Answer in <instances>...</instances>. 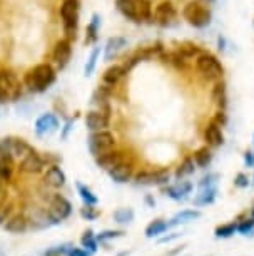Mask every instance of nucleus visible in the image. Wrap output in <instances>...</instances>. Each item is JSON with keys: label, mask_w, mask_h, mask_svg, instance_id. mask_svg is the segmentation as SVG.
Segmentation results:
<instances>
[{"label": "nucleus", "mask_w": 254, "mask_h": 256, "mask_svg": "<svg viewBox=\"0 0 254 256\" xmlns=\"http://www.w3.org/2000/svg\"><path fill=\"white\" fill-rule=\"evenodd\" d=\"M136 182L141 186H149V184H156V171H142L136 174Z\"/></svg>", "instance_id": "nucleus-33"}, {"label": "nucleus", "mask_w": 254, "mask_h": 256, "mask_svg": "<svg viewBox=\"0 0 254 256\" xmlns=\"http://www.w3.org/2000/svg\"><path fill=\"white\" fill-rule=\"evenodd\" d=\"M238 233V224L236 223H228V224H221L218 226L214 231L216 238H221V240H228L231 238V236H234Z\"/></svg>", "instance_id": "nucleus-30"}, {"label": "nucleus", "mask_w": 254, "mask_h": 256, "mask_svg": "<svg viewBox=\"0 0 254 256\" xmlns=\"http://www.w3.org/2000/svg\"><path fill=\"white\" fill-rule=\"evenodd\" d=\"M3 228H5L8 233H15V234H20V233H25L27 228H28V221L25 216H12V218L7 220V223L3 224Z\"/></svg>", "instance_id": "nucleus-20"}, {"label": "nucleus", "mask_w": 254, "mask_h": 256, "mask_svg": "<svg viewBox=\"0 0 254 256\" xmlns=\"http://www.w3.org/2000/svg\"><path fill=\"white\" fill-rule=\"evenodd\" d=\"M62 22L64 28L69 36H74L75 28H77V16H79V2L77 0H64L60 7Z\"/></svg>", "instance_id": "nucleus-8"}, {"label": "nucleus", "mask_w": 254, "mask_h": 256, "mask_svg": "<svg viewBox=\"0 0 254 256\" xmlns=\"http://www.w3.org/2000/svg\"><path fill=\"white\" fill-rule=\"evenodd\" d=\"M218 180L219 176L216 172H208L206 176L201 178V181L198 182V188L203 190V188H209V186H218Z\"/></svg>", "instance_id": "nucleus-35"}, {"label": "nucleus", "mask_w": 254, "mask_h": 256, "mask_svg": "<svg viewBox=\"0 0 254 256\" xmlns=\"http://www.w3.org/2000/svg\"><path fill=\"white\" fill-rule=\"evenodd\" d=\"M77 190H79V194H80V198H82V201L85 202V204H89V206H95L99 202V200H97V196L94 194L92 191L89 190L87 186H84V184H77Z\"/></svg>", "instance_id": "nucleus-32"}, {"label": "nucleus", "mask_w": 254, "mask_h": 256, "mask_svg": "<svg viewBox=\"0 0 254 256\" xmlns=\"http://www.w3.org/2000/svg\"><path fill=\"white\" fill-rule=\"evenodd\" d=\"M234 186L236 188H248L249 186V178L244 174V172H239V174L234 178Z\"/></svg>", "instance_id": "nucleus-42"}, {"label": "nucleus", "mask_w": 254, "mask_h": 256, "mask_svg": "<svg viewBox=\"0 0 254 256\" xmlns=\"http://www.w3.org/2000/svg\"><path fill=\"white\" fill-rule=\"evenodd\" d=\"M74 248L72 244H60V246H55V248H50L45 251V256H67L70 253V250Z\"/></svg>", "instance_id": "nucleus-36"}, {"label": "nucleus", "mask_w": 254, "mask_h": 256, "mask_svg": "<svg viewBox=\"0 0 254 256\" xmlns=\"http://www.w3.org/2000/svg\"><path fill=\"white\" fill-rule=\"evenodd\" d=\"M124 46H126V38H122V37L109 38L107 47H105V59H112V56H116Z\"/></svg>", "instance_id": "nucleus-27"}, {"label": "nucleus", "mask_w": 254, "mask_h": 256, "mask_svg": "<svg viewBox=\"0 0 254 256\" xmlns=\"http://www.w3.org/2000/svg\"><path fill=\"white\" fill-rule=\"evenodd\" d=\"M114 148H116V138L107 129H104V131H94L89 136V149L95 158L104 152L112 151Z\"/></svg>", "instance_id": "nucleus-5"}, {"label": "nucleus", "mask_w": 254, "mask_h": 256, "mask_svg": "<svg viewBox=\"0 0 254 256\" xmlns=\"http://www.w3.org/2000/svg\"><path fill=\"white\" fill-rule=\"evenodd\" d=\"M204 141L209 148H221L224 144V134L219 124L209 122L204 129Z\"/></svg>", "instance_id": "nucleus-12"}, {"label": "nucleus", "mask_w": 254, "mask_h": 256, "mask_svg": "<svg viewBox=\"0 0 254 256\" xmlns=\"http://www.w3.org/2000/svg\"><path fill=\"white\" fill-rule=\"evenodd\" d=\"M20 90V82L12 70H0V102H8Z\"/></svg>", "instance_id": "nucleus-6"}, {"label": "nucleus", "mask_w": 254, "mask_h": 256, "mask_svg": "<svg viewBox=\"0 0 254 256\" xmlns=\"http://www.w3.org/2000/svg\"><path fill=\"white\" fill-rule=\"evenodd\" d=\"M184 20L196 28H204L211 24V10L208 6H204L199 0H191L183 8Z\"/></svg>", "instance_id": "nucleus-3"}, {"label": "nucleus", "mask_w": 254, "mask_h": 256, "mask_svg": "<svg viewBox=\"0 0 254 256\" xmlns=\"http://www.w3.org/2000/svg\"><path fill=\"white\" fill-rule=\"evenodd\" d=\"M55 79V72L49 64H39L25 74V86L33 92L45 90Z\"/></svg>", "instance_id": "nucleus-1"}, {"label": "nucleus", "mask_w": 254, "mask_h": 256, "mask_svg": "<svg viewBox=\"0 0 254 256\" xmlns=\"http://www.w3.org/2000/svg\"><path fill=\"white\" fill-rule=\"evenodd\" d=\"M244 164H246L248 168L254 166V152L253 151H246V152H244Z\"/></svg>", "instance_id": "nucleus-44"}, {"label": "nucleus", "mask_w": 254, "mask_h": 256, "mask_svg": "<svg viewBox=\"0 0 254 256\" xmlns=\"http://www.w3.org/2000/svg\"><path fill=\"white\" fill-rule=\"evenodd\" d=\"M85 126L90 129V131H104V129L109 128V116L104 112V110H90L85 116Z\"/></svg>", "instance_id": "nucleus-11"}, {"label": "nucleus", "mask_w": 254, "mask_h": 256, "mask_svg": "<svg viewBox=\"0 0 254 256\" xmlns=\"http://www.w3.org/2000/svg\"><path fill=\"white\" fill-rule=\"evenodd\" d=\"M177 17V10L174 7V4L169 2V0H164V2L157 4L154 12H152V18L154 22H157L159 26H169L172 20H176Z\"/></svg>", "instance_id": "nucleus-10"}, {"label": "nucleus", "mask_w": 254, "mask_h": 256, "mask_svg": "<svg viewBox=\"0 0 254 256\" xmlns=\"http://www.w3.org/2000/svg\"><path fill=\"white\" fill-rule=\"evenodd\" d=\"M218 46H219V50H226V38H224L223 36H219L218 37Z\"/></svg>", "instance_id": "nucleus-47"}, {"label": "nucleus", "mask_w": 254, "mask_h": 256, "mask_svg": "<svg viewBox=\"0 0 254 256\" xmlns=\"http://www.w3.org/2000/svg\"><path fill=\"white\" fill-rule=\"evenodd\" d=\"M0 148L3 151H7L13 159H23L27 158L28 154L33 152L32 148L23 141V139H18V138H7L3 141H0Z\"/></svg>", "instance_id": "nucleus-9"}, {"label": "nucleus", "mask_w": 254, "mask_h": 256, "mask_svg": "<svg viewBox=\"0 0 254 256\" xmlns=\"http://www.w3.org/2000/svg\"><path fill=\"white\" fill-rule=\"evenodd\" d=\"M179 236H181L179 233H172V234H169V236H162V238L159 240V243H171V241L177 240Z\"/></svg>", "instance_id": "nucleus-46"}, {"label": "nucleus", "mask_w": 254, "mask_h": 256, "mask_svg": "<svg viewBox=\"0 0 254 256\" xmlns=\"http://www.w3.org/2000/svg\"><path fill=\"white\" fill-rule=\"evenodd\" d=\"M124 233L122 231H114V230H107V231H102V233H99L95 238L97 241H107V240H114V238H119V236H122Z\"/></svg>", "instance_id": "nucleus-40"}, {"label": "nucleus", "mask_w": 254, "mask_h": 256, "mask_svg": "<svg viewBox=\"0 0 254 256\" xmlns=\"http://www.w3.org/2000/svg\"><path fill=\"white\" fill-rule=\"evenodd\" d=\"M201 218V211L199 210H183L179 211L174 218L171 220L169 226H177V224H186V223H191V221H196Z\"/></svg>", "instance_id": "nucleus-23"}, {"label": "nucleus", "mask_w": 254, "mask_h": 256, "mask_svg": "<svg viewBox=\"0 0 254 256\" xmlns=\"http://www.w3.org/2000/svg\"><path fill=\"white\" fill-rule=\"evenodd\" d=\"M194 171H196V162H194V159H191V158H186L183 164H181L179 168H177V171H176V178L177 180H184V178H188L191 174H194Z\"/></svg>", "instance_id": "nucleus-28"}, {"label": "nucleus", "mask_w": 254, "mask_h": 256, "mask_svg": "<svg viewBox=\"0 0 254 256\" xmlns=\"http://www.w3.org/2000/svg\"><path fill=\"white\" fill-rule=\"evenodd\" d=\"M146 201H147V204H149V206H152V208H154V206H156V201H154V200H152V198H151V196H147V198H146Z\"/></svg>", "instance_id": "nucleus-48"}, {"label": "nucleus", "mask_w": 254, "mask_h": 256, "mask_svg": "<svg viewBox=\"0 0 254 256\" xmlns=\"http://www.w3.org/2000/svg\"><path fill=\"white\" fill-rule=\"evenodd\" d=\"M216 114H218V116H216L214 122H216V124H219V126H221V128H223V126L228 122L226 114H224V110H219V112H216Z\"/></svg>", "instance_id": "nucleus-45"}, {"label": "nucleus", "mask_w": 254, "mask_h": 256, "mask_svg": "<svg viewBox=\"0 0 254 256\" xmlns=\"http://www.w3.org/2000/svg\"><path fill=\"white\" fill-rule=\"evenodd\" d=\"M169 180H171V172L167 171V169H159V171H156V184L164 186L169 182Z\"/></svg>", "instance_id": "nucleus-39"}, {"label": "nucleus", "mask_w": 254, "mask_h": 256, "mask_svg": "<svg viewBox=\"0 0 254 256\" xmlns=\"http://www.w3.org/2000/svg\"><path fill=\"white\" fill-rule=\"evenodd\" d=\"M80 243H82V248L90 251V253H95V251H97L99 241H97V238H95V234H94L92 230L85 231L84 236H82V240H80Z\"/></svg>", "instance_id": "nucleus-31"}, {"label": "nucleus", "mask_w": 254, "mask_h": 256, "mask_svg": "<svg viewBox=\"0 0 254 256\" xmlns=\"http://www.w3.org/2000/svg\"><path fill=\"white\" fill-rule=\"evenodd\" d=\"M13 169H15L13 158L0 148V182L10 181L13 176Z\"/></svg>", "instance_id": "nucleus-14"}, {"label": "nucleus", "mask_w": 254, "mask_h": 256, "mask_svg": "<svg viewBox=\"0 0 254 256\" xmlns=\"http://www.w3.org/2000/svg\"><path fill=\"white\" fill-rule=\"evenodd\" d=\"M80 214H82V218H84V220L92 221V220L97 218V216H99V212L95 211V208H94V206L85 204V208H82V211H80Z\"/></svg>", "instance_id": "nucleus-41"}, {"label": "nucleus", "mask_w": 254, "mask_h": 256, "mask_svg": "<svg viewBox=\"0 0 254 256\" xmlns=\"http://www.w3.org/2000/svg\"><path fill=\"white\" fill-rule=\"evenodd\" d=\"M177 54H181L183 57H186V59H189V57H198L201 54V50H199V47L198 46H193V44H189V46H183L179 49V52Z\"/></svg>", "instance_id": "nucleus-37"}, {"label": "nucleus", "mask_w": 254, "mask_h": 256, "mask_svg": "<svg viewBox=\"0 0 254 256\" xmlns=\"http://www.w3.org/2000/svg\"><path fill=\"white\" fill-rule=\"evenodd\" d=\"M193 188L194 186L191 181H181V182H177L176 186H167L164 192H166V196H169L171 200H174V201H184V200H188Z\"/></svg>", "instance_id": "nucleus-13"}, {"label": "nucleus", "mask_w": 254, "mask_h": 256, "mask_svg": "<svg viewBox=\"0 0 254 256\" xmlns=\"http://www.w3.org/2000/svg\"><path fill=\"white\" fill-rule=\"evenodd\" d=\"M45 182L50 188H62L65 184V174L60 168L50 166L45 172Z\"/></svg>", "instance_id": "nucleus-22"}, {"label": "nucleus", "mask_w": 254, "mask_h": 256, "mask_svg": "<svg viewBox=\"0 0 254 256\" xmlns=\"http://www.w3.org/2000/svg\"><path fill=\"white\" fill-rule=\"evenodd\" d=\"M253 216H254V208H253Z\"/></svg>", "instance_id": "nucleus-49"}, {"label": "nucleus", "mask_w": 254, "mask_h": 256, "mask_svg": "<svg viewBox=\"0 0 254 256\" xmlns=\"http://www.w3.org/2000/svg\"><path fill=\"white\" fill-rule=\"evenodd\" d=\"M37 132L42 134V136H45V134H52L55 131L57 128H59V122H57L55 116L52 114H45L42 116V118L37 120Z\"/></svg>", "instance_id": "nucleus-21"}, {"label": "nucleus", "mask_w": 254, "mask_h": 256, "mask_svg": "<svg viewBox=\"0 0 254 256\" xmlns=\"http://www.w3.org/2000/svg\"><path fill=\"white\" fill-rule=\"evenodd\" d=\"M253 142H254V138H253Z\"/></svg>", "instance_id": "nucleus-50"}, {"label": "nucleus", "mask_w": 254, "mask_h": 256, "mask_svg": "<svg viewBox=\"0 0 254 256\" xmlns=\"http://www.w3.org/2000/svg\"><path fill=\"white\" fill-rule=\"evenodd\" d=\"M70 54H72V47L67 40H60L57 42L55 49H54V60L59 64L60 67H64L67 62L70 59Z\"/></svg>", "instance_id": "nucleus-19"}, {"label": "nucleus", "mask_w": 254, "mask_h": 256, "mask_svg": "<svg viewBox=\"0 0 254 256\" xmlns=\"http://www.w3.org/2000/svg\"><path fill=\"white\" fill-rule=\"evenodd\" d=\"M218 198V186H209L199 190V192L194 198V206H208L213 204Z\"/></svg>", "instance_id": "nucleus-18"}, {"label": "nucleus", "mask_w": 254, "mask_h": 256, "mask_svg": "<svg viewBox=\"0 0 254 256\" xmlns=\"http://www.w3.org/2000/svg\"><path fill=\"white\" fill-rule=\"evenodd\" d=\"M114 221L119 224H129L134 221V211L131 208H119L114 211Z\"/></svg>", "instance_id": "nucleus-29"}, {"label": "nucleus", "mask_w": 254, "mask_h": 256, "mask_svg": "<svg viewBox=\"0 0 254 256\" xmlns=\"http://www.w3.org/2000/svg\"><path fill=\"white\" fill-rule=\"evenodd\" d=\"M194 162H196V166L201 169L209 168L211 162H213V152H211V149L209 148L198 149V151L194 152Z\"/></svg>", "instance_id": "nucleus-25"}, {"label": "nucleus", "mask_w": 254, "mask_h": 256, "mask_svg": "<svg viewBox=\"0 0 254 256\" xmlns=\"http://www.w3.org/2000/svg\"><path fill=\"white\" fill-rule=\"evenodd\" d=\"M49 218L54 224L57 223H62L64 220H67L72 212V204L69 201L65 200L64 196L60 194H54L50 198V202H49Z\"/></svg>", "instance_id": "nucleus-7"}, {"label": "nucleus", "mask_w": 254, "mask_h": 256, "mask_svg": "<svg viewBox=\"0 0 254 256\" xmlns=\"http://www.w3.org/2000/svg\"><path fill=\"white\" fill-rule=\"evenodd\" d=\"M116 4L119 12L132 22H144L152 17L149 0H117Z\"/></svg>", "instance_id": "nucleus-2"}, {"label": "nucleus", "mask_w": 254, "mask_h": 256, "mask_svg": "<svg viewBox=\"0 0 254 256\" xmlns=\"http://www.w3.org/2000/svg\"><path fill=\"white\" fill-rule=\"evenodd\" d=\"M109 176L112 178L116 182H127L131 181L132 178V164L131 162H126V161H121L117 166H114L111 171H107Z\"/></svg>", "instance_id": "nucleus-15"}, {"label": "nucleus", "mask_w": 254, "mask_h": 256, "mask_svg": "<svg viewBox=\"0 0 254 256\" xmlns=\"http://www.w3.org/2000/svg\"><path fill=\"white\" fill-rule=\"evenodd\" d=\"M194 66H196V70H198L206 80L218 82L219 79H223V74H224L223 64L216 59L213 54H209V52H201V54L196 57Z\"/></svg>", "instance_id": "nucleus-4"}, {"label": "nucleus", "mask_w": 254, "mask_h": 256, "mask_svg": "<svg viewBox=\"0 0 254 256\" xmlns=\"http://www.w3.org/2000/svg\"><path fill=\"white\" fill-rule=\"evenodd\" d=\"M20 169L23 172H28V174H39V172H42V169H44V161H42L39 154L30 152L27 158L22 159Z\"/></svg>", "instance_id": "nucleus-16"}, {"label": "nucleus", "mask_w": 254, "mask_h": 256, "mask_svg": "<svg viewBox=\"0 0 254 256\" xmlns=\"http://www.w3.org/2000/svg\"><path fill=\"white\" fill-rule=\"evenodd\" d=\"M99 54H100V47H95V49L92 50V54H90L89 64L85 66V74H87V76L92 74L94 67H95V64H97V57H99Z\"/></svg>", "instance_id": "nucleus-38"}, {"label": "nucleus", "mask_w": 254, "mask_h": 256, "mask_svg": "<svg viewBox=\"0 0 254 256\" xmlns=\"http://www.w3.org/2000/svg\"><path fill=\"white\" fill-rule=\"evenodd\" d=\"M238 233L243 236H251L254 233V216L253 218L243 220L241 223L238 224Z\"/></svg>", "instance_id": "nucleus-34"}, {"label": "nucleus", "mask_w": 254, "mask_h": 256, "mask_svg": "<svg viewBox=\"0 0 254 256\" xmlns=\"http://www.w3.org/2000/svg\"><path fill=\"white\" fill-rule=\"evenodd\" d=\"M67 256H90V251H87L85 248H72Z\"/></svg>", "instance_id": "nucleus-43"}, {"label": "nucleus", "mask_w": 254, "mask_h": 256, "mask_svg": "<svg viewBox=\"0 0 254 256\" xmlns=\"http://www.w3.org/2000/svg\"><path fill=\"white\" fill-rule=\"evenodd\" d=\"M169 228H171V226H169L167 221H164V220H154L146 228V236H147V238H156V236L164 234Z\"/></svg>", "instance_id": "nucleus-24"}, {"label": "nucleus", "mask_w": 254, "mask_h": 256, "mask_svg": "<svg viewBox=\"0 0 254 256\" xmlns=\"http://www.w3.org/2000/svg\"><path fill=\"white\" fill-rule=\"evenodd\" d=\"M124 76V67L121 66H111L107 70L104 72V76H102V79L105 84H109V86H116L119 80H121V77Z\"/></svg>", "instance_id": "nucleus-26"}, {"label": "nucleus", "mask_w": 254, "mask_h": 256, "mask_svg": "<svg viewBox=\"0 0 254 256\" xmlns=\"http://www.w3.org/2000/svg\"><path fill=\"white\" fill-rule=\"evenodd\" d=\"M95 161H97V164L102 169H105V171H111V169L114 166H117L119 162L124 161V154L121 151H109V152H104L100 154V156L95 158Z\"/></svg>", "instance_id": "nucleus-17"}]
</instances>
